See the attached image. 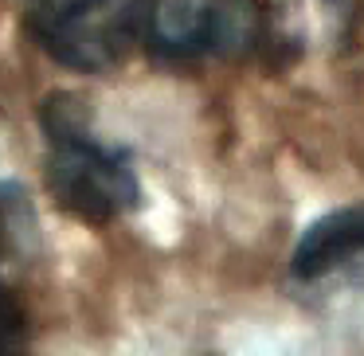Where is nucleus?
<instances>
[{
  "instance_id": "nucleus-1",
  "label": "nucleus",
  "mask_w": 364,
  "mask_h": 356,
  "mask_svg": "<svg viewBox=\"0 0 364 356\" xmlns=\"http://www.w3.org/2000/svg\"><path fill=\"white\" fill-rule=\"evenodd\" d=\"M43 126L51 137L43 176L51 200L63 212L87 223H114L134 212L141 200V180L126 149L98 141L67 98L43 110Z\"/></svg>"
},
{
  "instance_id": "nucleus-2",
  "label": "nucleus",
  "mask_w": 364,
  "mask_h": 356,
  "mask_svg": "<svg viewBox=\"0 0 364 356\" xmlns=\"http://www.w3.org/2000/svg\"><path fill=\"white\" fill-rule=\"evenodd\" d=\"M149 0H28L32 40L71 71H110L145 28Z\"/></svg>"
},
{
  "instance_id": "nucleus-3",
  "label": "nucleus",
  "mask_w": 364,
  "mask_h": 356,
  "mask_svg": "<svg viewBox=\"0 0 364 356\" xmlns=\"http://www.w3.org/2000/svg\"><path fill=\"white\" fill-rule=\"evenodd\" d=\"M145 36L153 59H235L259 36L251 0H149Z\"/></svg>"
},
{
  "instance_id": "nucleus-4",
  "label": "nucleus",
  "mask_w": 364,
  "mask_h": 356,
  "mask_svg": "<svg viewBox=\"0 0 364 356\" xmlns=\"http://www.w3.org/2000/svg\"><path fill=\"white\" fill-rule=\"evenodd\" d=\"M360 259H364V204H353L325 212L309 223L306 235L294 247L290 270L301 282H314V278H325Z\"/></svg>"
},
{
  "instance_id": "nucleus-5",
  "label": "nucleus",
  "mask_w": 364,
  "mask_h": 356,
  "mask_svg": "<svg viewBox=\"0 0 364 356\" xmlns=\"http://www.w3.org/2000/svg\"><path fill=\"white\" fill-rule=\"evenodd\" d=\"M28 340V313H24V301L0 286V352H20Z\"/></svg>"
},
{
  "instance_id": "nucleus-6",
  "label": "nucleus",
  "mask_w": 364,
  "mask_h": 356,
  "mask_svg": "<svg viewBox=\"0 0 364 356\" xmlns=\"http://www.w3.org/2000/svg\"><path fill=\"white\" fill-rule=\"evenodd\" d=\"M12 200H16V192L0 188V259H4L9 247H12Z\"/></svg>"
},
{
  "instance_id": "nucleus-7",
  "label": "nucleus",
  "mask_w": 364,
  "mask_h": 356,
  "mask_svg": "<svg viewBox=\"0 0 364 356\" xmlns=\"http://www.w3.org/2000/svg\"><path fill=\"white\" fill-rule=\"evenodd\" d=\"M329 9L333 12H348V9H353V0H329Z\"/></svg>"
}]
</instances>
